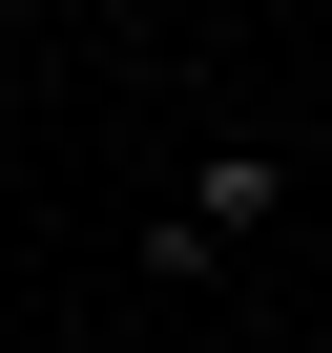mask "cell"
Segmentation results:
<instances>
[{
	"label": "cell",
	"mask_w": 332,
	"mask_h": 353,
	"mask_svg": "<svg viewBox=\"0 0 332 353\" xmlns=\"http://www.w3.org/2000/svg\"><path fill=\"white\" fill-rule=\"evenodd\" d=\"M270 208H291V166H270V145H208L187 188L145 208V291H208L229 250H270Z\"/></svg>",
	"instance_id": "1"
}]
</instances>
